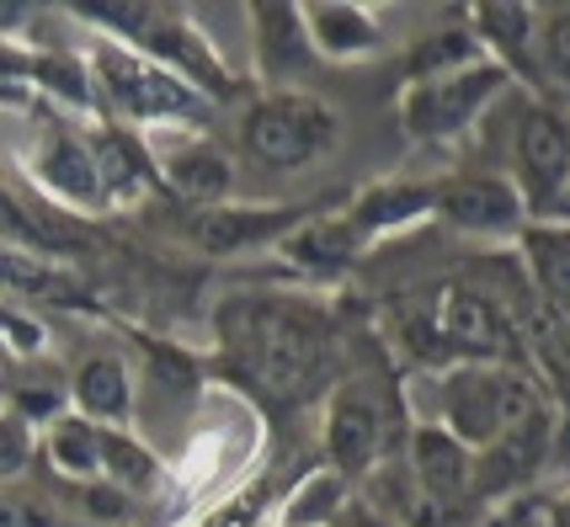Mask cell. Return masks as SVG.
<instances>
[{"label": "cell", "mask_w": 570, "mask_h": 527, "mask_svg": "<svg viewBox=\"0 0 570 527\" xmlns=\"http://www.w3.org/2000/svg\"><path fill=\"white\" fill-rule=\"evenodd\" d=\"M246 368L262 395L273 400H304L331 368V336L321 315L294 309V304H256L240 330Z\"/></svg>", "instance_id": "6da1fadb"}, {"label": "cell", "mask_w": 570, "mask_h": 527, "mask_svg": "<svg viewBox=\"0 0 570 527\" xmlns=\"http://www.w3.org/2000/svg\"><path fill=\"white\" fill-rule=\"evenodd\" d=\"M539 405L544 400H539L533 378L512 362H453V374L443 378V395H438V416H443L438 427L459 448L485 453L518 421H528Z\"/></svg>", "instance_id": "7a4b0ae2"}, {"label": "cell", "mask_w": 570, "mask_h": 527, "mask_svg": "<svg viewBox=\"0 0 570 527\" xmlns=\"http://www.w3.org/2000/svg\"><path fill=\"white\" fill-rule=\"evenodd\" d=\"M246 155L267 171H298V166H315L336 150L342 139V118L336 107H325L309 91H283V97L256 101L246 112Z\"/></svg>", "instance_id": "3957f363"}, {"label": "cell", "mask_w": 570, "mask_h": 527, "mask_svg": "<svg viewBox=\"0 0 570 527\" xmlns=\"http://www.w3.org/2000/svg\"><path fill=\"white\" fill-rule=\"evenodd\" d=\"M507 86V64L497 59H474L453 76H432V80H411L405 97H400V123L411 139H459L470 123H480V112L501 97Z\"/></svg>", "instance_id": "277c9868"}, {"label": "cell", "mask_w": 570, "mask_h": 527, "mask_svg": "<svg viewBox=\"0 0 570 527\" xmlns=\"http://www.w3.org/2000/svg\"><path fill=\"white\" fill-rule=\"evenodd\" d=\"M518 187L533 225H570V118L528 107L518 123Z\"/></svg>", "instance_id": "5b68a950"}, {"label": "cell", "mask_w": 570, "mask_h": 527, "mask_svg": "<svg viewBox=\"0 0 570 527\" xmlns=\"http://www.w3.org/2000/svg\"><path fill=\"white\" fill-rule=\"evenodd\" d=\"M422 336L459 362H507L512 351V320L501 315L497 294L474 282H443L422 304Z\"/></svg>", "instance_id": "8992f818"}, {"label": "cell", "mask_w": 570, "mask_h": 527, "mask_svg": "<svg viewBox=\"0 0 570 527\" xmlns=\"http://www.w3.org/2000/svg\"><path fill=\"white\" fill-rule=\"evenodd\" d=\"M91 64H97L101 91L118 101L124 112H134V118H187V112H198V91L176 70L145 59V53L101 43Z\"/></svg>", "instance_id": "52a82bcc"}, {"label": "cell", "mask_w": 570, "mask_h": 527, "mask_svg": "<svg viewBox=\"0 0 570 527\" xmlns=\"http://www.w3.org/2000/svg\"><path fill=\"white\" fill-rule=\"evenodd\" d=\"M384 448H390V410L368 378H352L325 405V453H331L336 475L352 479L368 475Z\"/></svg>", "instance_id": "ba28073f"}, {"label": "cell", "mask_w": 570, "mask_h": 527, "mask_svg": "<svg viewBox=\"0 0 570 527\" xmlns=\"http://www.w3.org/2000/svg\"><path fill=\"white\" fill-rule=\"evenodd\" d=\"M432 208L464 235H518L528 229L518 187L507 176H453L443 187H432Z\"/></svg>", "instance_id": "9c48e42d"}, {"label": "cell", "mask_w": 570, "mask_h": 527, "mask_svg": "<svg viewBox=\"0 0 570 527\" xmlns=\"http://www.w3.org/2000/svg\"><path fill=\"white\" fill-rule=\"evenodd\" d=\"M549 410L539 405L528 421H518V427L507 431L501 443H491L485 453H474V479L470 490H480V496H497V490H512V485H522L528 475H539L549 458Z\"/></svg>", "instance_id": "30bf717a"}, {"label": "cell", "mask_w": 570, "mask_h": 527, "mask_svg": "<svg viewBox=\"0 0 570 527\" xmlns=\"http://www.w3.org/2000/svg\"><path fill=\"white\" fill-rule=\"evenodd\" d=\"M411 475L426 501H459V496H470L474 453L459 448L443 427H422L411 437Z\"/></svg>", "instance_id": "8fae6325"}, {"label": "cell", "mask_w": 570, "mask_h": 527, "mask_svg": "<svg viewBox=\"0 0 570 527\" xmlns=\"http://www.w3.org/2000/svg\"><path fill=\"white\" fill-rule=\"evenodd\" d=\"M522 261H528V282L544 304V315L570 320V225H528Z\"/></svg>", "instance_id": "7c38bea8"}, {"label": "cell", "mask_w": 570, "mask_h": 527, "mask_svg": "<svg viewBox=\"0 0 570 527\" xmlns=\"http://www.w3.org/2000/svg\"><path fill=\"white\" fill-rule=\"evenodd\" d=\"M304 32H309V49L325 59H368L384 38L363 6H298Z\"/></svg>", "instance_id": "4fadbf2b"}, {"label": "cell", "mask_w": 570, "mask_h": 527, "mask_svg": "<svg viewBox=\"0 0 570 527\" xmlns=\"http://www.w3.org/2000/svg\"><path fill=\"white\" fill-rule=\"evenodd\" d=\"M160 171H166V181H171L181 198H193V202H219V198H229V187H235L229 155L214 150L208 139L176 145V150L160 160Z\"/></svg>", "instance_id": "5bb4252c"}, {"label": "cell", "mask_w": 570, "mask_h": 527, "mask_svg": "<svg viewBox=\"0 0 570 527\" xmlns=\"http://www.w3.org/2000/svg\"><path fill=\"white\" fill-rule=\"evenodd\" d=\"M256 43H262V64H267V76H277V80L304 76V70H309V59H315L298 6H262V11H256Z\"/></svg>", "instance_id": "9a60e30c"}, {"label": "cell", "mask_w": 570, "mask_h": 527, "mask_svg": "<svg viewBox=\"0 0 570 527\" xmlns=\"http://www.w3.org/2000/svg\"><path fill=\"white\" fill-rule=\"evenodd\" d=\"M38 176L65 202H101V176H97V160H91V145H80L70 133H53L49 145H43Z\"/></svg>", "instance_id": "2e32d148"}, {"label": "cell", "mask_w": 570, "mask_h": 527, "mask_svg": "<svg viewBox=\"0 0 570 527\" xmlns=\"http://www.w3.org/2000/svg\"><path fill=\"white\" fill-rule=\"evenodd\" d=\"M294 213L288 208H208L193 225V240L203 251H235V246H250V240H267L288 225Z\"/></svg>", "instance_id": "e0dca14e"}, {"label": "cell", "mask_w": 570, "mask_h": 527, "mask_svg": "<svg viewBox=\"0 0 570 527\" xmlns=\"http://www.w3.org/2000/svg\"><path fill=\"white\" fill-rule=\"evenodd\" d=\"M432 208V187H405V181H390V187H373L363 198L352 202V213L342 225L363 240V235H379V229H400L411 225L416 213Z\"/></svg>", "instance_id": "ac0fdd59"}, {"label": "cell", "mask_w": 570, "mask_h": 527, "mask_svg": "<svg viewBox=\"0 0 570 527\" xmlns=\"http://www.w3.org/2000/svg\"><path fill=\"white\" fill-rule=\"evenodd\" d=\"M75 405H80V416L124 421L128 405H134L128 368L118 362V357H86V362H80V374H75Z\"/></svg>", "instance_id": "d6986e66"}, {"label": "cell", "mask_w": 570, "mask_h": 527, "mask_svg": "<svg viewBox=\"0 0 570 527\" xmlns=\"http://www.w3.org/2000/svg\"><path fill=\"white\" fill-rule=\"evenodd\" d=\"M49 458L70 479H97L101 475V427H91L86 416H65V421H53Z\"/></svg>", "instance_id": "ffe728a7"}, {"label": "cell", "mask_w": 570, "mask_h": 527, "mask_svg": "<svg viewBox=\"0 0 570 527\" xmlns=\"http://www.w3.org/2000/svg\"><path fill=\"white\" fill-rule=\"evenodd\" d=\"M342 506H347V479L336 469H321L288 501V527H325V523H342Z\"/></svg>", "instance_id": "44dd1931"}, {"label": "cell", "mask_w": 570, "mask_h": 527, "mask_svg": "<svg viewBox=\"0 0 570 527\" xmlns=\"http://www.w3.org/2000/svg\"><path fill=\"white\" fill-rule=\"evenodd\" d=\"M0 282L6 288H22V294H43L53 304H75V288L53 272L43 256H22V251H6L0 246Z\"/></svg>", "instance_id": "7402d4cb"}, {"label": "cell", "mask_w": 570, "mask_h": 527, "mask_svg": "<svg viewBox=\"0 0 570 527\" xmlns=\"http://www.w3.org/2000/svg\"><path fill=\"white\" fill-rule=\"evenodd\" d=\"M101 475L124 490H149L155 485V458L124 431H101Z\"/></svg>", "instance_id": "603a6c76"}, {"label": "cell", "mask_w": 570, "mask_h": 527, "mask_svg": "<svg viewBox=\"0 0 570 527\" xmlns=\"http://www.w3.org/2000/svg\"><path fill=\"white\" fill-rule=\"evenodd\" d=\"M288 251H294V261H304V267H347L352 251H357V235H352L342 219H336V225H309L288 240Z\"/></svg>", "instance_id": "cb8c5ba5"}, {"label": "cell", "mask_w": 570, "mask_h": 527, "mask_svg": "<svg viewBox=\"0 0 570 527\" xmlns=\"http://www.w3.org/2000/svg\"><path fill=\"white\" fill-rule=\"evenodd\" d=\"M474 27H480L501 53H512V59L522 64V53L533 49V27H539V17L522 11V6H485V11L474 17Z\"/></svg>", "instance_id": "d4e9b609"}, {"label": "cell", "mask_w": 570, "mask_h": 527, "mask_svg": "<svg viewBox=\"0 0 570 527\" xmlns=\"http://www.w3.org/2000/svg\"><path fill=\"white\" fill-rule=\"evenodd\" d=\"M480 49H474V32H443V38H432L422 49L411 53V80H432V76H453V70H464L474 64Z\"/></svg>", "instance_id": "484cf974"}, {"label": "cell", "mask_w": 570, "mask_h": 527, "mask_svg": "<svg viewBox=\"0 0 570 527\" xmlns=\"http://www.w3.org/2000/svg\"><path fill=\"white\" fill-rule=\"evenodd\" d=\"M533 53L544 59V76L560 80V91H570V11L539 17V27H533Z\"/></svg>", "instance_id": "4316f807"}, {"label": "cell", "mask_w": 570, "mask_h": 527, "mask_svg": "<svg viewBox=\"0 0 570 527\" xmlns=\"http://www.w3.org/2000/svg\"><path fill=\"white\" fill-rule=\"evenodd\" d=\"M27 464H32V427H27L22 416L0 410V485L27 475Z\"/></svg>", "instance_id": "83f0119b"}, {"label": "cell", "mask_w": 570, "mask_h": 527, "mask_svg": "<svg viewBox=\"0 0 570 527\" xmlns=\"http://www.w3.org/2000/svg\"><path fill=\"white\" fill-rule=\"evenodd\" d=\"M0 527H80L49 501H27V496H6L0 490Z\"/></svg>", "instance_id": "f1b7e54d"}, {"label": "cell", "mask_w": 570, "mask_h": 527, "mask_svg": "<svg viewBox=\"0 0 570 527\" xmlns=\"http://www.w3.org/2000/svg\"><path fill=\"white\" fill-rule=\"evenodd\" d=\"M0 229H6V235H27V240H43V229L32 225V219H27V213L6 198V192H0Z\"/></svg>", "instance_id": "f546056e"}, {"label": "cell", "mask_w": 570, "mask_h": 527, "mask_svg": "<svg viewBox=\"0 0 570 527\" xmlns=\"http://www.w3.org/2000/svg\"><path fill=\"white\" fill-rule=\"evenodd\" d=\"M256 517H262V511H256V501H229L224 511H214L203 527H256Z\"/></svg>", "instance_id": "4dcf8cb0"}, {"label": "cell", "mask_w": 570, "mask_h": 527, "mask_svg": "<svg viewBox=\"0 0 570 527\" xmlns=\"http://www.w3.org/2000/svg\"><path fill=\"white\" fill-rule=\"evenodd\" d=\"M347 527H395V523H384V517H373L368 506H347Z\"/></svg>", "instance_id": "1f68e13d"}, {"label": "cell", "mask_w": 570, "mask_h": 527, "mask_svg": "<svg viewBox=\"0 0 570 527\" xmlns=\"http://www.w3.org/2000/svg\"><path fill=\"white\" fill-rule=\"evenodd\" d=\"M560 527H570V506H566V517H560Z\"/></svg>", "instance_id": "d6a6232c"}]
</instances>
